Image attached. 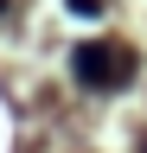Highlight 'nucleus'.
Listing matches in <instances>:
<instances>
[{"mask_svg":"<svg viewBox=\"0 0 147 153\" xmlns=\"http://www.w3.org/2000/svg\"><path fill=\"white\" fill-rule=\"evenodd\" d=\"M70 70H77L90 89H115V83H128V76H134V57H128L122 45H77Z\"/></svg>","mask_w":147,"mask_h":153,"instance_id":"nucleus-1","label":"nucleus"},{"mask_svg":"<svg viewBox=\"0 0 147 153\" xmlns=\"http://www.w3.org/2000/svg\"><path fill=\"white\" fill-rule=\"evenodd\" d=\"M70 13H83V19H90V13H102V0H70Z\"/></svg>","mask_w":147,"mask_h":153,"instance_id":"nucleus-2","label":"nucleus"}]
</instances>
